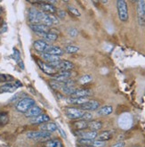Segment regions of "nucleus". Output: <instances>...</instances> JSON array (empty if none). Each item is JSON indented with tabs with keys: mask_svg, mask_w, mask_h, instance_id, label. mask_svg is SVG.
Returning a JSON list of instances; mask_svg holds the SVG:
<instances>
[{
	"mask_svg": "<svg viewBox=\"0 0 145 147\" xmlns=\"http://www.w3.org/2000/svg\"><path fill=\"white\" fill-rule=\"evenodd\" d=\"M117 10L119 20L122 22H126L128 21V7H127V3L126 1H124V0H118V1H117Z\"/></svg>",
	"mask_w": 145,
	"mask_h": 147,
	"instance_id": "obj_1",
	"label": "nucleus"
},
{
	"mask_svg": "<svg viewBox=\"0 0 145 147\" xmlns=\"http://www.w3.org/2000/svg\"><path fill=\"white\" fill-rule=\"evenodd\" d=\"M35 105V100L31 97H23L16 103V110L21 113H25L28 111L32 106Z\"/></svg>",
	"mask_w": 145,
	"mask_h": 147,
	"instance_id": "obj_2",
	"label": "nucleus"
},
{
	"mask_svg": "<svg viewBox=\"0 0 145 147\" xmlns=\"http://www.w3.org/2000/svg\"><path fill=\"white\" fill-rule=\"evenodd\" d=\"M27 137L32 140H36V141H48L51 138V133L46 132V131H30L27 133Z\"/></svg>",
	"mask_w": 145,
	"mask_h": 147,
	"instance_id": "obj_3",
	"label": "nucleus"
},
{
	"mask_svg": "<svg viewBox=\"0 0 145 147\" xmlns=\"http://www.w3.org/2000/svg\"><path fill=\"white\" fill-rule=\"evenodd\" d=\"M42 15H43V12L36 9L35 7H31L29 10L28 18L32 24H38L41 23Z\"/></svg>",
	"mask_w": 145,
	"mask_h": 147,
	"instance_id": "obj_4",
	"label": "nucleus"
},
{
	"mask_svg": "<svg viewBox=\"0 0 145 147\" xmlns=\"http://www.w3.org/2000/svg\"><path fill=\"white\" fill-rule=\"evenodd\" d=\"M52 67H54L55 70H59L61 71H71L72 69L74 68V64L70 62L67 61V60H61L60 62L57 63H49Z\"/></svg>",
	"mask_w": 145,
	"mask_h": 147,
	"instance_id": "obj_5",
	"label": "nucleus"
},
{
	"mask_svg": "<svg viewBox=\"0 0 145 147\" xmlns=\"http://www.w3.org/2000/svg\"><path fill=\"white\" fill-rule=\"evenodd\" d=\"M85 113H86V111L79 109V108L69 107L66 109L67 117L71 119H80Z\"/></svg>",
	"mask_w": 145,
	"mask_h": 147,
	"instance_id": "obj_6",
	"label": "nucleus"
},
{
	"mask_svg": "<svg viewBox=\"0 0 145 147\" xmlns=\"http://www.w3.org/2000/svg\"><path fill=\"white\" fill-rule=\"evenodd\" d=\"M137 18L140 26L145 25V1H137Z\"/></svg>",
	"mask_w": 145,
	"mask_h": 147,
	"instance_id": "obj_7",
	"label": "nucleus"
},
{
	"mask_svg": "<svg viewBox=\"0 0 145 147\" xmlns=\"http://www.w3.org/2000/svg\"><path fill=\"white\" fill-rule=\"evenodd\" d=\"M100 102L96 100H88L83 105H79V109L85 111H96L100 108Z\"/></svg>",
	"mask_w": 145,
	"mask_h": 147,
	"instance_id": "obj_8",
	"label": "nucleus"
},
{
	"mask_svg": "<svg viewBox=\"0 0 145 147\" xmlns=\"http://www.w3.org/2000/svg\"><path fill=\"white\" fill-rule=\"evenodd\" d=\"M33 47L38 52H40L41 54H44V53H46L49 50V48L52 47V45L48 44L44 39H38L33 43Z\"/></svg>",
	"mask_w": 145,
	"mask_h": 147,
	"instance_id": "obj_9",
	"label": "nucleus"
},
{
	"mask_svg": "<svg viewBox=\"0 0 145 147\" xmlns=\"http://www.w3.org/2000/svg\"><path fill=\"white\" fill-rule=\"evenodd\" d=\"M21 86V84L19 81L15 82H8L0 86V92L1 93H12L14 92L17 88Z\"/></svg>",
	"mask_w": 145,
	"mask_h": 147,
	"instance_id": "obj_10",
	"label": "nucleus"
},
{
	"mask_svg": "<svg viewBox=\"0 0 145 147\" xmlns=\"http://www.w3.org/2000/svg\"><path fill=\"white\" fill-rule=\"evenodd\" d=\"M30 29L35 33H37L38 35L40 36V37H42L43 35H45V34H46V33L51 31V30L48 28V26L44 25V24H42V23L31 24L30 25Z\"/></svg>",
	"mask_w": 145,
	"mask_h": 147,
	"instance_id": "obj_11",
	"label": "nucleus"
},
{
	"mask_svg": "<svg viewBox=\"0 0 145 147\" xmlns=\"http://www.w3.org/2000/svg\"><path fill=\"white\" fill-rule=\"evenodd\" d=\"M38 66H39V68H40V70L43 71L44 73H46V74H47V75H51V76H53V75H54L55 73H57V71H56V70L54 68V67H52L51 66L49 63H46V62H43V61H38Z\"/></svg>",
	"mask_w": 145,
	"mask_h": 147,
	"instance_id": "obj_12",
	"label": "nucleus"
},
{
	"mask_svg": "<svg viewBox=\"0 0 145 147\" xmlns=\"http://www.w3.org/2000/svg\"><path fill=\"white\" fill-rule=\"evenodd\" d=\"M54 80L59 81V82H62L64 83L68 80H70V78L71 77V71H60L55 73L54 75L52 76Z\"/></svg>",
	"mask_w": 145,
	"mask_h": 147,
	"instance_id": "obj_13",
	"label": "nucleus"
},
{
	"mask_svg": "<svg viewBox=\"0 0 145 147\" xmlns=\"http://www.w3.org/2000/svg\"><path fill=\"white\" fill-rule=\"evenodd\" d=\"M39 6L42 9V12H44L47 14H53L54 15L57 12V9L56 7L54 5H51L49 2L46 3V2H41L39 3Z\"/></svg>",
	"mask_w": 145,
	"mask_h": 147,
	"instance_id": "obj_14",
	"label": "nucleus"
},
{
	"mask_svg": "<svg viewBox=\"0 0 145 147\" xmlns=\"http://www.w3.org/2000/svg\"><path fill=\"white\" fill-rule=\"evenodd\" d=\"M77 136H79L80 138H84V139H88V140H95L98 136L97 132L95 131H85V130H79L76 132Z\"/></svg>",
	"mask_w": 145,
	"mask_h": 147,
	"instance_id": "obj_15",
	"label": "nucleus"
},
{
	"mask_svg": "<svg viewBox=\"0 0 145 147\" xmlns=\"http://www.w3.org/2000/svg\"><path fill=\"white\" fill-rule=\"evenodd\" d=\"M50 120V117L47 114H44V113H41L40 115H38L36 118H33L30 122L32 124H38V125H41V124H44L46 122H49Z\"/></svg>",
	"mask_w": 145,
	"mask_h": 147,
	"instance_id": "obj_16",
	"label": "nucleus"
},
{
	"mask_svg": "<svg viewBox=\"0 0 145 147\" xmlns=\"http://www.w3.org/2000/svg\"><path fill=\"white\" fill-rule=\"evenodd\" d=\"M42 113V110L40 107L37 106V105H34L32 106L28 111L25 112V116H26L27 118H36L38 117V115H40Z\"/></svg>",
	"mask_w": 145,
	"mask_h": 147,
	"instance_id": "obj_17",
	"label": "nucleus"
},
{
	"mask_svg": "<svg viewBox=\"0 0 145 147\" xmlns=\"http://www.w3.org/2000/svg\"><path fill=\"white\" fill-rule=\"evenodd\" d=\"M57 129H58V126L54 122H46V123L40 125V130L46 131L48 133L54 132L57 130Z\"/></svg>",
	"mask_w": 145,
	"mask_h": 147,
	"instance_id": "obj_18",
	"label": "nucleus"
},
{
	"mask_svg": "<svg viewBox=\"0 0 145 147\" xmlns=\"http://www.w3.org/2000/svg\"><path fill=\"white\" fill-rule=\"evenodd\" d=\"M118 123L123 128H129V127L132 124V119L128 114H124L119 118Z\"/></svg>",
	"mask_w": 145,
	"mask_h": 147,
	"instance_id": "obj_19",
	"label": "nucleus"
},
{
	"mask_svg": "<svg viewBox=\"0 0 145 147\" xmlns=\"http://www.w3.org/2000/svg\"><path fill=\"white\" fill-rule=\"evenodd\" d=\"M113 107L111 105H104L101 106L97 110V114L99 116H109L112 113Z\"/></svg>",
	"mask_w": 145,
	"mask_h": 147,
	"instance_id": "obj_20",
	"label": "nucleus"
},
{
	"mask_svg": "<svg viewBox=\"0 0 145 147\" xmlns=\"http://www.w3.org/2000/svg\"><path fill=\"white\" fill-rule=\"evenodd\" d=\"M101 127H102V122L100 121V120H90V121H88L87 128L90 131L97 132Z\"/></svg>",
	"mask_w": 145,
	"mask_h": 147,
	"instance_id": "obj_21",
	"label": "nucleus"
},
{
	"mask_svg": "<svg viewBox=\"0 0 145 147\" xmlns=\"http://www.w3.org/2000/svg\"><path fill=\"white\" fill-rule=\"evenodd\" d=\"M41 56L46 61V63H57V62L61 61V59H60V56L53 55L48 54V53L42 54Z\"/></svg>",
	"mask_w": 145,
	"mask_h": 147,
	"instance_id": "obj_22",
	"label": "nucleus"
},
{
	"mask_svg": "<svg viewBox=\"0 0 145 147\" xmlns=\"http://www.w3.org/2000/svg\"><path fill=\"white\" fill-rule=\"evenodd\" d=\"M112 136H113V133L111 131H103L101 132V134H99L96 137V139L99 140V141H102V142H106V141H109V139H111L112 138Z\"/></svg>",
	"mask_w": 145,
	"mask_h": 147,
	"instance_id": "obj_23",
	"label": "nucleus"
},
{
	"mask_svg": "<svg viewBox=\"0 0 145 147\" xmlns=\"http://www.w3.org/2000/svg\"><path fill=\"white\" fill-rule=\"evenodd\" d=\"M91 94V91L88 89H76L70 97H87Z\"/></svg>",
	"mask_w": 145,
	"mask_h": 147,
	"instance_id": "obj_24",
	"label": "nucleus"
},
{
	"mask_svg": "<svg viewBox=\"0 0 145 147\" xmlns=\"http://www.w3.org/2000/svg\"><path fill=\"white\" fill-rule=\"evenodd\" d=\"M48 54H51L53 55H56V56H60V55H62L63 53H64V49H62L60 47H57V46H52L49 50L46 52Z\"/></svg>",
	"mask_w": 145,
	"mask_h": 147,
	"instance_id": "obj_25",
	"label": "nucleus"
},
{
	"mask_svg": "<svg viewBox=\"0 0 145 147\" xmlns=\"http://www.w3.org/2000/svg\"><path fill=\"white\" fill-rule=\"evenodd\" d=\"M87 100V97H70L68 99V102L70 103H72V105H81L83 103H85Z\"/></svg>",
	"mask_w": 145,
	"mask_h": 147,
	"instance_id": "obj_26",
	"label": "nucleus"
},
{
	"mask_svg": "<svg viewBox=\"0 0 145 147\" xmlns=\"http://www.w3.org/2000/svg\"><path fill=\"white\" fill-rule=\"evenodd\" d=\"M41 38H44V40L46 41V42L47 41H55L58 38V35L55 32H54L53 30H51L50 32H48V33L45 34V35H43Z\"/></svg>",
	"mask_w": 145,
	"mask_h": 147,
	"instance_id": "obj_27",
	"label": "nucleus"
},
{
	"mask_svg": "<svg viewBox=\"0 0 145 147\" xmlns=\"http://www.w3.org/2000/svg\"><path fill=\"white\" fill-rule=\"evenodd\" d=\"M45 146L46 147H62V143L58 139L48 140L46 142Z\"/></svg>",
	"mask_w": 145,
	"mask_h": 147,
	"instance_id": "obj_28",
	"label": "nucleus"
},
{
	"mask_svg": "<svg viewBox=\"0 0 145 147\" xmlns=\"http://www.w3.org/2000/svg\"><path fill=\"white\" fill-rule=\"evenodd\" d=\"M87 125H88V121H85V120H78L76 123H75V127L77 129L79 130H85V129L87 128Z\"/></svg>",
	"mask_w": 145,
	"mask_h": 147,
	"instance_id": "obj_29",
	"label": "nucleus"
},
{
	"mask_svg": "<svg viewBox=\"0 0 145 147\" xmlns=\"http://www.w3.org/2000/svg\"><path fill=\"white\" fill-rule=\"evenodd\" d=\"M9 122V116L7 112H0V127H3Z\"/></svg>",
	"mask_w": 145,
	"mask_h": 147,
	"instance_id": "obj_30",
	"label": "nucleus"
},
{
	"mask_svg": "<svg viewBox=\"0 0 145 147\" xmlns=\"http://www.w3.org/2000/svg\"><path fill=\"white\" fill-rule=\"evenodd\" d=\"M13 59L15 60V61L18 63V64L21 66V69H23L24 68V65H23V63H22V61H21V55H20V53H19V51L17 50V49H13Z\"/></svg>",
	"mask_w": 145,
	"mask_h": 147,
	"instance_id": "obj_31",
	"label": "nucleus"
},
{
	"mask_svg": "<svg viewBox=\"0 0 145 147\" xmlns=\"http://www.w3.org/2000/svg\"><path fill=\"white\" fill-rule=\"evenodd\" d=\"M79 50V48L78 47H75V46H72V45L66 46L65 48H64V52H66V53H68V54H75Z\"/></svg>",
	"mask_w": 145,
	"mask_h": 147,
	"instance_id": "obj_32",
	"label": "nucleus"
},
{
	"mask_svg": "<svg viewBox=\"0 0 145 147\" xmlns=\"http://www.w3.org/2000/svg\"><path fill=\"white\" fill-rule=\"evenodd\" d=\"M92 80V77L90 75H84L79 79V82L81 84H87Z\"/></svg>",
	"mask_w": 145,
	"mask_h": 147,
	"instance_id": "obj_33",
	"label": "nucleus"
},
{
	"mask_svg": "<svg viewBox=\"0 0 145 147\" xmlns=\"http://www.w3.org/2000/svg\"><path fill=\"white\" fill-rule=\"evenodd\" d=\"M68 10H69V12L70 13H72L73 15H75V16H80L81 15V13H80V12L77 9V8H75V7H73V6H71V5H69L68 6Z\"/></svg>",
	"mask_w": 145,
	"mask_h": 147,
	"instance_id": "obj_34",
	"label": "nucleus"
},
{
	"mask_svg": "<svg viewBox=\"0 0 145 147\" xmlns=\"http://www.w3.org/2000/svg\"><path fill=\"white\" fill-rule=\"evenodd\" d=\"M92 118H93V114L90 113V112L86 111V113L83 115V117L80 119L81 120H85V121H90V120L92 119Z\"/></svg>",
	"mask_w": 145,
	"mask_h": 147,
	"instance_id": "obj_35",
	"label": "nucleus"
},
{
	"mask_svg": "<svg viewBox=\"0 0 145 147\" xmlns=\"http://www.w3.org/2000/svg\"><path fill=\"white\" fill-rule=\"evenodd\" d=\"M105 145V142L99 141V140H93L92 143V146L93 147H103Z\"/></svg>",
	"mask_w": 145,
	"mask_h": 147,
	"instance_id": "obj_36",
	"label": "nucleus"
},
{
	"mask_svg": "<svg viewBox=\"0 0 145 147\" xmlns=\"http://www.w3.org/2000/svg\"><path fill=\"white\" fill-rule=\"evenodd\" d=\"M68 33H69V35H70L71 38H74V37H76V36L79 34V30H77L76 28H70V29L69 30V31H68Z\"/></svg>",
	"mask_w": 145,
	"mask_h": 147,
	"instance_id": "obj_37",
	"label": "nucleus"
},
{
	"mask_svg": "<svg viewBox=\"0 0 145 147\" xmlns=\"http://www.w3.org/2000/svg\"><path fill=\"white\" fill-rule=\"evenodd\" d=\"M110 147H125V142H123V141H119V142L114 144L112 146H110Z\"/></svg>",
	"mask_w": 145,
	"mask_h": 147,
	"instance_id": "obj_38",
	"label": "nucleus"
},
{
	"mask_svg": "<svg viewBox=\"0 0 145 147\" xmlns=\"http://www.w3.org/2000/svg\"><path fill=\"white\" fill-rule=\"evenodd\" d=\"M56 13L58 14V16L60 17V18H64L65 15H66L65 13H64V11H62V10H57Z\"/></svg>",
	"mask_w": 145,
	"mask_h": 147,
	"instance_id": "obj_39",
	"label": "nucleus"
},
{
	"mask_svg": "<svg viewBox=\"0 0 145 147\" xmlns=\"http://www.w3.org/2000/svg\"><path fill=\"white\" fill-rule=\"evenodd\" d=\"M7 80H9L6 79V78H5L4 75H1V74H0V82H1V81H7Z\"/></svg>",
	"mask_w": 145,
	"mask_h": 147,
	"instance_id": "obj_40",
	"label": "nucleus"
},
{
	"mask_svg": "<svg viewBox=\"0 0 145 147\" xmlns=\"http://www.w3.org/2000/svg\"><path fill=\"white\" fill-rule=\"evenodd\" d=\"M79 147H93V146H91V145H80Z\"/></svg>",
	"mask_w": 145,
	"mask_h": 147,
	"instance_id": "obj_41",
	"label": "nucleus"
}]
</instances>
